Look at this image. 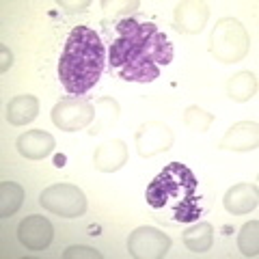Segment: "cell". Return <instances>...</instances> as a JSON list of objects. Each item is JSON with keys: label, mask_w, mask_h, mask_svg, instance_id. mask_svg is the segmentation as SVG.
Wrapping results in <instances>:
<instances>
[{"label": "cell", "mask_w": 259, "mask_h": 259, "mask_svg": "<svg viewBox=\"0 0 259 259\" xmlns=\"http://www.w3.org/2000/svg\"><path fill=\"white\" fill-rule=\"evenodd\" d=\"M197 177L188 166L180 162H171L156 180L149 184L145 199L151 209L162 216L166 223H194L201 214L199 197H197Z\"/></svg>", "instance_id": "1"}, {"label": "cell", "mask_w": 259, "mask_h": 259, "mask_svg": "<svg viewBox=\"0 0 259 259\" xmlns=\"http://www.w3.org/2000/svg\"><path fill=\"white\" fill-rule=\"evenodd\" d=\"M104 61L106 54L100 35L89 26H76L69 32L59 61L61 84L71 95H84L97 84L104 71Z\"/></svg>", "instance_id": "2"}, {"label": "cell", "mask_w": 259, "mask_h": 259, "mask_svg": "<svg viewBox=\"0 0 259 259\" xmlns=\"http://www.w3.org/2000/svg\"><path fill=\"white\" fill-rule=\"evenodd\" d=\"M173 61V46L168 44L164 32L156 28V24L147 22V30L134 44L127 54L125 65L119 76L127 82H151L160 76V67Z\"/></svg>", "instance_id": "3"}, {"label": "cell", "mask_w": 259, "mask_h": 259, "mask_svg": "<svg viewBox=\"0 0 259 259\" xmlns=\"http://www.w3.org/2000/svg\"><path fill=\"white\" fill-rule=\"evenodd\" d=\"M248 32L236 18L218 20L209 41V52L221 63H238L248 54Z\"/></svg>", "instance_id": "4"}, {"label": "cell", "mask_w": 259, "mask_h": 259, "mask_svg": "<svg viewBox=\"0 0 259 259\" xmlns=\"http://www.w3.org/2000/svg\"><path fill=\"white\" fill-rule=\"evenodd\" d=\"M39 203L48 212L65 218H78L87 209V197L78 186L71 184H54L39 194Z\"/></svg>", "instance_id": "5"}, {"label": "cell", "mask_w": 259, "mask_h": 259, "mask_svg": "<svg viewBox=\"0 0 259 259\" xmlns=\"http://www.w3.org/2000/svg\"><path fill=\"white\" fill-rule=\"evenodd\" d=\"M171 248V238L153 227H139L130 233L127 250L136 259H162Z\"/></svg>", "instance_id": "6"}, {"label": "cell", "mask_w": 259, "mask_h": 259, "mask_svg": "<svg viewBox=\"0 0 259 259\" xmlns=\"http://www.w3.org/2000/svg\"><path fill=\"white\" fill-rule=\"evenodd\" d=\"M95 119V108L87 100H63L52 108V123L63 132L84 130Z\"/></svg>", "instance_id": "7"}, {"label": "cell", "mask_w": 259, "mask_h": 259, "mask_svg": "<svg viewBox=\"0 0 259 259\" xmlns=\"http://www.w3.org/2000/svg\"><path fill=\"white\" fill-rule=\"evenodd\" d=\"M171 145H173V132L162 121H147L136 132V151H139L141 158H151L162 151H168Z\"/></svg>", "instance_id": "8"}, {"label": "cell", "mask_w": 259, "mask_h": 259, "mask_svg": "<svg viewBox=\"0 0 259 259\" xmlns=\"http://www.w3.org/2000/svg\"><path fill=\"white\" fill-rule=\"evenodd\" d=\"M54 238V227L46 216H26L18 227V240L28 250H44Z\"/></svg>", "instance_id": "9"}, {"label": "cell", "mask_w": 259, "mask_h": 259, "mask_svg": "<svg viewBox=\"0 0 259 259\" xmlns=\"http://www.w3.org/2000/svg\"><path fill=\"white\" fill-rule=\"evenodd\" d=\"M259 143V125L255 121H240L225 132L218 147L225 151H253Z\"/></svg>", "instance_id": "10"}, {"label": "cell", "mask_w": 259, "mask_h": 259, "mask_svg": "<svg viewBox=\"0 0 259 259\" xmlns=\"http://www.w3.org/2000/svg\"><path fill=\"white\" fill-rule=\"evenodd\" d=\"M209 18V11L203 3L186 0L175 7V28L186 35H197L203 30L205 22Z\"/></svg>", "instance_id": "11"}, {"label": "cell", "mask_w": 259, "mask_h": 259, "mask_svg": "<svg viewBox=\"0 0 259 259\" xmlns=\"http://www.w3.org/2000/svg\"><path fill=\"white\" fill-rule=\"evenodd\" d=\"M15 147H18L20 156H24V158L44 160L54 151L56 141H54L52 134L44 132V130H30V132L20 136L18 143H15Z\"/></svg>", "instance_id": "12"}, {"label": "cell", "mask_w": 259, "mask_h": 259, "mask_svg": "<svg viewBox=\"0 0 259 259\" xmlns=\"http://www.w3.org/2000/svg\"><path fill=\"white\" fill-rule=\"evenodd\" d=\"M223 203L229 214H236V216L250 214L259 203L257 186L255 184H236L233 188L227 190Z\"/></svg>", "instance_id": "13"}, {"label": "cell", "mask_w": 259, "mask_h": 259, "mask_svg": "<svg viewBox=\"0 0 259 259\" xmlns=\"http://www.w3.org/2000/svg\"><path fill=\"white\" fill-rule=\"evenodd\" d=\"M125 162H127V147H125V143L119 139L104 143L102 147H97L95 156H93V164L97 171H102V173H115Z\"/></svg>", "instance_id": "14"}, {"label": "cell", "mask_w": 259, "mask_h": 259, "mask_svg": "<svg viewBox=\"0 0 259 259\" xmlns=\"http://www.w3.org/2000/svg\"><path fill=\"white\" fill-rule=\"evenodd\" d=\"M39 115V100L35 95H18L7 106V119L11 125H26Z\"/></svg>", "instance_id": "15"}, {"label": "cell", "mask_w": 259, "mask_h": 259, "mask_svg": "<svg viewBox=\"0 0 259 259\" xmlns=\"http://www.w3.org/2000/svg\"><path fill=\"white\" fill-rule=\"evenodd\" d=\"M257 93V76L253 71H238L227 82V95L233 102H248Z\"/></svg>", "instance_id": "16"}, {"label": "cell", "mask_w": 259, "mask_h": 259, "mask_svg": "<svg viewBox=\"0 0 259 259\" xmlns=\"http://www.w3.org/2000/svg\"><path fill=\"white\" fill-rule=\"evenodd\" d=\"M184 244L192 253H205L214 244V227L209 223H197L184 233Z\"/></svg>", "instance_id": "17"}, {"label": "cell", "mask_w": 259, "mask_h": 259, "mask_svg": "<svg viewBox=\"0 0 259 259\" xmlns=\"http://www.w3.org/2000/svg\"><path fill=\"white\" fill-rule=\"evenodd\" d=\"M24 201V188L15 182H3L0 184V216L9 218L20 209Z\"/></svg>", "instance_id": "18"}, {"label": "cell", "mask_w": 259, "mask_h": 259, "mask_svg": "<svg viewBox=\"0 0 259 259\" xmlns=\"http://www.w3.org/2000/svg\"><path fill=\"white\" fill-rule=\"evenodd\" d=\"M238 248L244 257H257L259 255V223L257 221H250L240 229Z\"/></svg>", "instance_id": "19"}, {"label": "cell", "mask_w": 259, "mask_h": 259, "mask_svg": "<svg viewBox=\"0 0 259 259\" xmlns=\"http://www.w3.org/2000/svg\"><path fill=\"white\" fill-rule=\"evenodd\" d=\"M212 121H214V117L199 106H190L184 112V123L190 130H194V132H205V130L212 125Z\"/></svg>", "instance_id": "20"}, {"label": "cell", "mask_w": 259, "mask_h": 259, "mask_svg": "<svg viewBox=\"0 0 259 259\" xmlns=\"http://www.w3.org/2000/svg\"><path fill=\"white\" fill-rule=\"evenodd\" d=\"M65 259H78V257H89V259H100L102 253L97 248L91 246H69L67 250L63 253Z\"/></svg>", "instance_id": "21"}, {"label": "cell", "mask_w": 259, "mask_h": 259, "mask_svg": "<svg viewBox=\"0 0 259 259\" xmlns=\"http://www.w3.org/2000/svg\"><path fill=\"white\" fill-rule=\"evenodd\" d=\"M0 52H3V67H0V69L7 71V69H9L11 65H13V54L9 52V48H7V46L0 48Z\"/></svg>", "instance_id": "22"}, {"label": "cell", "mask_w": 259, "mask_h": 259, "mask_svg": "<svg viewBox=\"0 0 259 259\" xmlns=\"http://www.w3.org/2000/svg\"><path fill=\"white\" fill-rule=\"evenodd\" d=\"M54 164H56V166H63V164H65V156H56V158H54Z\"/></svg>", "instance_id": "23"}]
</instances>
